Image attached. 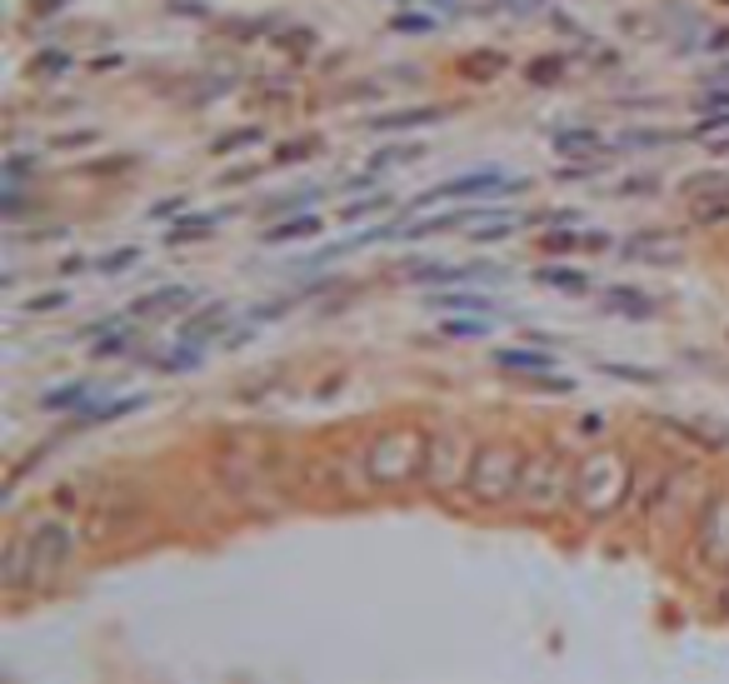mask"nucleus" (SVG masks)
<instances>
[{"instance_id":"1","label":"nucleus","mask_w":729,"mask_h":684,"mask_svg":"<svg viewBox=\"0 0 729 684\" xmlns=\"http://www.w3.org/2000/svg\"><path fill=\"white\" fill-rule=\"evenodd\" d=\"M630 479H634V470L620 450H599V455L575 465V505L585 515H595V520L599 515H615L620 500L630 495Z\"/></svg>"},{"instance_id":"2","label":"nucleus","mask_w":729,"mask_h":684,"mask_svg":"<svg viewBox=\"0 0 729 684\" xmlns=\"http://www.w3.org/2000/svg\"><path fill=\"white\" fill-rule=\"evenodd\" d=\"M424 455H430V440H424V430L400 424V430L375 434V445L365 450V475H371V485L395 489V485H405V479L420 475Z\"/></svg>"},{"instance_id":"3","label":"nucleus","mask_w":729,"mask_h":684,"mask_svg":"<svg viewBox=\"0 0 729 684\" xmlns=\"http://www.w3.org/2000/svg\"><path fill=\"white\" fill-rule=\"evenodd\" d=\"M520 475H524V455L515 445H505V440H495V445L475 450L465 489L475 495L479 505H505L515 489H520Z\"/></svg>"},{"instance_id":"4","label":"nucleus","mask_w":729,"mask_h":684,"mask_svg":"<svg viewBox=\"0 0 729 684\" xmlns=\"http://www.w3.org/2000/svg\"><path fill=\"white\" fill-rule=\"evenodd\" d=\"M520 505L530 515H550L560 510L565 500H575V479H570L565 470V455H555V450H534L530 460H524V475H520Z\"/></svg>"},{"instance_id":"5","label":"nucleus","mask_w":729,"mask_h":684,"mask_svg":"<svg viewBox=\"0 0 729 684\" xmlns=\"http://www.w3.org/2000/svg\"><path fill=\"white\" fill-rule=\"evenodd\" d=\"M470 460H475V445H470L460 430H445L440 440H430V455H424V479L435 495H450L470 479Z\"/></svg>"},{"instance_id":"6","label":"nucleus","mask_w":729,"mask_h":684,"mask_svg":"<svg viewBox=\"0 0 729 684\" xmlns=\"http://www.w3.org/2000/svg\"><path fill=\"white\" fill-rule=\"evenodd\" d=\"M70 550H76V534L60 520H41L31 530V585H51L60 570H66Z\"/></svg>"},{"instance_id":"7","label":"nucleus","mask_w":729,"mask_h":684,"mask_svg":"<svg viewBox=\"0 0 729 684\" xmlns=\"http://www.w3.org/2000/svg\"><path fill=\"white\" fill-rule=\"evenodd\" d=\"M515 185H524V180H510V175H500V170L460 175V180H445V185H435L430 196H420V200H415V210H424V206H440V200H475V196H500V190H515Z\"/></svg>"},{"instance_id":"8","label":"nucleus","mask_w":729,"mask_h":684,"mask_svg":"<svg viewBox=\"0 0 729 684\" xmlns=\"http://www.w3.org/2000/svg\"><path fill=\"white\" fill-rule=\"evenodd\" d=\"M695 540H699V560L709 570H729V495L705 510V525H699Z\"/></svg>"},{"instance_id":"9","label":"nucleus","mask_w":729,"mask_h":684,"mask_svg":"<svg viewBox=\"0 0 729 684\" xmlns=\"http://www.w3.org/2000/svg\"><path fill=\"white\" fill-rule=\"evenodd\" d=\"M685 255V245H680L675 235H634L625 240V261H650V265H670Z\"/></svg>"},{"instance_id":"10","label":"nucleus","mask_w":729,"mask_h":684,"mask_svg":"<svg viewBox=\"0 0 729 684\" xmlns=\"http://www.w3.org/2000/svg\"><path fill=\"white\" fill-rule=\"evenodd\" d=\"M0 580H5V589L31 585V530L11 534V544H5V565H0Z\"/></svg>"},{"instance_id":"11","label":"nucleus","mask_w":729,"mask_h":684,"mask_svg":"<svg viewBox=\"0 0 729 684\" xmlns=\"http://www.w3.org/2000/svg\"><path fill=\"white\" fill-rule=\"evenodd\" d=\"M555 155H585V161H599L605 145H599L595 131H565V135H555Z\"/></svg>"},{"instance_id":"12","label":"nucleus","mask_w":729,"mask_h":684,"mask_svg":"<svg viewBox=\"0 0 729 684\" xmlns=\"http://www.w3.org/2000/svg\"><path fill=\"white\" fill-rule=\"evenodd\" d=\"M440 110H395V115H375L371 131H415V125H435Z\"/></svg>"},{"instance_id":"13","label":"nucleus","mask_w":729,"mask_h":684,"mask_svg":"<svg viewBox=\"0 0 729 684\" xmlns=\"http://www.w3.org/2000/svg\"><path fill=\"white\" fill-rule=\"evenodd\" d=\"M689 216H695L699 225H719V220H729V190H715V196H695V200H689Z\"/></svg>"},{"instance_id":"14","label":"nucleus","mask_w":729,"mask_h":684,"mask_svg":"<svg viewBox=\"0 0 729 684\" xmlns=\"http://www.w3.org/2000/svg\"><path fill=\"white\" fill-rule=\"evenodd\" d=\"M495 360H500L505 369H524V375H550V369H555V360L534 355V350H500Z\"/></svg>"},{"instance_id":"15","label":"nucleus","mask_w":729,"mask_h":684,"mask_svg":"<svg viewBox=\"0 0 729 684\" xmlns=\"http://www.w3.org/2000/svg\"><path fill=\"white\" fill-rule=\"evenodd\" d=\"M190 305V290H161V295H145L135 305V316H175V310H186Z\"/></svg>"},{"instance_id":"16","label":"nucleus","mask_w":729,"mask_h":684,"mask_svg":"<svg viewBox=\"0 0 729 684\" xmlns=\"http://www.w3.org/2000/svg\"><path fill=\"white\" fill-rule=\"evenodd\" d=\"M320 225H325L320 216H295V220H285V225L265 230V240H270V245H280V240H306V235H320Z\"/></svg>"},{"instance_id":"17","label":"nucleus","mask_w":729,"mask_h":684,"mask_svg":"<svg viewBox=\"0 0 729 684\" xmlns=\"http://www.w3.org/2000/svg\"><path fill=\"white\" fill-rule=\"evenodd\" d=\"M220 326H225V305H210L206 316H196V320L186 326V340H190V345H200V340H210Z\"/></svg>"},{"instance_id":"18","label":"nucleus","mask_w":729,"mask_h":684,"mask_svg":"<svg viewBox=\"0 0 729 684\" xmlns=\"http://www.w3.org/2000/svg\"><path fill=\"white\" fill-rule=\"evenodd\" d=\"M479 275L495 280V271H445V265H415L410 280H479Z\"/></svg>"},{"instance_id":"19","label":"nucleus","mask_w":729,"mask_h":684,"mask_svg":"<svg viewBox=\"0 0 729 684\" xmlns=\"http://www.w3.org/2000/svg\"><path fill=\"white\" fill-rule=\"evenodd\" d=\"M440 310H475V316H495V300L485 295H435Z\"/></svg>"},{"instance_id":"20","label":"nucleus","mask_w":729,"mask_h":684,"mask_svg":"<svg viewBox=\"0 0 729 684\" xmlns=\"http://www.w3.org/2000/svg\"><path fill=\"white\" fill-rule=\"evenodd\" d=\"M540 280L555 285V290H570V295H585L589 290V280L579 271H555V265H550V271H540Z\"/></svg>"},{"instance_id":"21","label":"nucleus","mask_w":729,"mask_h":684,"mask_svg":"<svg viewBox=\"0 0 729 684\" xmlns=\"http://www.w3.org/2000/svg\"><path fill=\"white\" fill-rule=\"evenodd\" d=\"M610 300H615V310H625V316H650L654 305H644V295H634V290H610Z\"/></svg>"},{"instance_id":"22","label":"nucleus","mask_w":729,"mask_h":684,"mask_svg":"<svg viewBox=\"0 0 729 684\" xmlns=\"http://www.w3.org/2000/svg\"><path fill=\"white\" fill-rule=\"evenodd\" d=\"M485 330H490V316H479V320H450V326H445V335L470 340V335H485Z\"/></svg>"},{"instance_id":"23","label":"nucleus","mask_w":729,"mask_h":684,"mask_svg":"<svg viewBox=\"0 0 729 684\" xmlns=\"http://www.w3.org/2000/svg\"><path fill=\"white\" fill-rule=\"evenodd\" d=\"M320 151V141H300V145H280L275 151V161L280 165H295V161H306V155H316Z\"/></svg>"},{"instance_id":"24","label":"nucleus","mask_w":729,"mask_h":684,"mask_svg":"<svg viewBox=\"0 0 729 684\" xmlns=\"http://www.w3.org/2000/svg\"><path fill=\"white\" fill-rule=\"evenodd\" d=\"M135 261H141V251H115V255H106V261H100V271H131Z\"/></svg>"},{"instance_id":"25","label":"nucleus","mask_w":729,"mask_h":684,"mask_svg":"<svg viewBox=\"0 0 729 684\" xmlns=\"http://www.w3.org/2000/svg\"><path fill=\"white\" fill-rule=\"evenodd\" d=\"M380 206H390L385 196H375V200H365V206H350L345 210V220H360V216H371V210H380Z\"/></svg>"},{"instance_id":"26","label":"nucleus","mask_w":729,"mask_h":684,"mask_svg":"<svg viewBox=\"0 0 729 684\" xmlns=\"http://www.w3.org/2000/svg\"><path fill=\"white\" fill-rule=\"evenodd\" d=\"M251 141H255V131H235L225 141H216V151H235V145H251Z\"/></svg>"},{"instance_id":"27","label":"nucleus","mask_w":729,"mask_h":684,"mask_svg":"<svg viewBox=\"0 0 729 684\" xmlns=\"http://www.w3.org/2000/svg\"><path fill=\"white\" fill-rule=\"evenodd\" d=\"M699 110H729V90H709V96L699 100Z\"/></svg>"},{"instance_id":"28","label":"nucleus","mask_w":729,"mask_h":684,"mask_svg":"<svg viewBox=\"0 0 729 684\" xmlns=\"http://www.w3.org/2000/svg\"><path fill=\"white\" fill-rule=\"evenodd\" d=\"M70 400H86V385H70V390L51 395V400H45V405H70Z\"/></svg>"},{"instance_id":"29","label":"nucleus","mask_w":729,"mask_h":684,"mask_svg":"<svg viewBox=\"0 0 729 684\" xmlns=\"http://www.w3.org/2000/svg\"><path fill=\"white\" fill-rule=\"evenodd\" d=\"M544 245H550V251H575V245H585V240H575V235H544Z\"/></svg>"},{"instance_id":"30","label":"nucleus","mask_w":729,"mask_h":684,"mask_svg":"<svg viewBox=\"0 0 729 684\" xmlns=\"http://www.w3.org/2000/svg\"><path fill=\"white\" fill-rule=\"evenodd\" d=\"M395 31H430V21H424V15H400Z\"/></svg>"},{"instance_id":"31","label":"nucleus","mask_w":729,"mask_h":684,"mask_svg":"<svg viewBox=\"0 0 729 684\" xmlns=\"http://www.w3.org/2000/svg\"><path fill=\"white\" fill-rule=\"evenodd\" d=\"M60 300H66V295H41V300H31V310H55Z\"/></svg>"},{"instance_id":"32","label":"nucleus","mask_w":729,"mask_h":684,"mask_svg":"<svg viewBox=\"0 0 729 684\" xmlns=\"http://www.w3.org/2000/svg\"><path fill=\"white\" fill-rule=\"evenodd\" d=\"M725 609H729V585H725Z\"/></svg>"}]
</instances>
